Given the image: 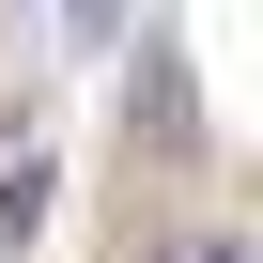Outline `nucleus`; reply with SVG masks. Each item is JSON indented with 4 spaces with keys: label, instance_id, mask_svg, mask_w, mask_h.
<instances>
[{
    "label": "nucleus",
    "instance_id": "nucleus-1",
    "mask_svg": "<svg viewBox=\"0 0 263 263\" xmlns=\"http://www.w3.org/2000/svg\"><path fill=\"white\" fill-rule=\"evenodd\" d=\"M124 124H140L155 155H201V93H186V62H171V47H140V78H124Z\"/></svg>",
    "mask_w": 263,
    "mask_h": 263
},
{
    "label": "nucleus",
    "instance_id": "nucleus-2",
    "mask_svg": "<svg viewBox=\"0 0 263 263\" xmlns=\"http://www.w3.org/2000/svg\"><path fill=\"white\" fill-rule=\"evenodd\" d=\"M47 186H62L47 155H16V171H0V248H31V232H47Z\"/></svg>",
    "mask_w": 263,
    "mask_h": 263
},
{
    "label": "nucleus",
    "instance_id": "nucleus-3",
    "mask_svg": "<svg viewBox=\"0 0 263 263\" xmlns=\"http://www.w3.org/2000/svg\"><path fill=\"white\" fill-rule=\"evenodd\" d=\"M140 263H248V248H232V232H155Z\"/></svg>",
    "mask_w": 263,
    "mask_h": 263
},
{
    "label": "nucleus",
    "instance_id": "nucleus-4",
    "mask_svg": "<svg viewBox=\"0 0 263 263\" xmlns=\"http://www.w3.org/2000/svg\"><path fill=\"white\" fill-rule=\"evenodd\" d=\"M0 263H16V248H0Z\"/></svg>",
    "mask_w": 263,
    "mask_h": 263
}]
</instances>
